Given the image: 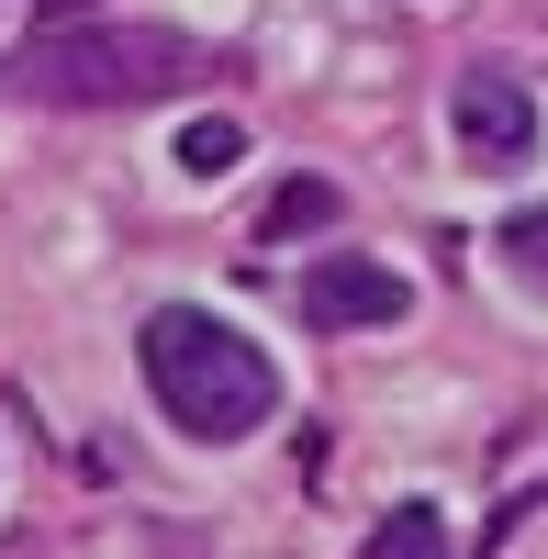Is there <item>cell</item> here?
Wrapping results in <instances>:
<instances>
[{
    "mask_svg": "<svg viewBox=\"0 0 548 559\" xmlns=\"http://www.w3.org/2000/svg\"><path fill=\"white\" fill-rule=\"evenodd\" d=\"M134 369H146V403L179 437H202V448H236V437H258L269 414H281L269 347H247L236 324L202 313V302H157L146 336H134Z\"/></svg>",
    "mask_w": 548,
    "mask_h": 559,
    "instance_id": "cell-1",
    "label": "cell"
},
{
    "mask_svg": "<svg viewBox=\"0 0 548 559\" xmlns=\"http://www.w3.org/2000/svg\"><path fill=\"white\" fill-rule=\"evenodd\" d=\"M191 68H202V45L168 34V23H79L57 45H34L23 90L34 102H157V90H179Z\"/></svg>",
    "mask_w": 548,
    "mask_h": 559,
    "instance_id": "cell-2",
    "label": "cell"
},
{
    "mask_svg": "<svg viewBox=\"0 0 548 559\" xmlns=\"http://www.w3.org/2000/svg\"><path fill=\"white\" fill-rule=\"evenodd\" d=\"M448 123H460L470 168H526L537 157V90L504 79V68H470L460 90H448Z\"/></svg>",
    "mask_w": 548,
    "mask_h": 559,
    "instance_id": "cell-3",
    "label": "cell"
},
{
    "mask_svg": "<svg viewBox=\"0 0 548 559\" xmlns=\"http://www.w3.org/2000/svg\"><path fill=\"white\" fill-rule=\"evenodd\" d=\"M302 313L347 336V324H403V313H415V292H403L381 258H313V269H302Z\"/></svg>",
    "mask_w": 548,
    "mask_h": 559,
    "instance_id": "cell-4",
    "label": "cell"
},
{
    "mask_svg": "<svg viewBox=\"0 0 548 559\" xmlns=\"http://www.w3.org/2000/svg\"><path fill=\"white\" fill-rule=\"evenodd\" d=\"M236 157H247V123L236 112H191V123H179V168H191V179H224Z\"/></svg>",
    "mask_w": 548,
    "mask_h": 559,
    "instance_id": "cell-5",
    "label": "cell"
},
{
    "mask_svg": "<svg viewBox=\"0 0 548 559\" xmlns=\"http://www.w3.org/2000/svg\"><path fill=\"white\" fill-rule=\"evenodd\" d=\"M448 548V515L437 503H392V515L370 526V559H437Z\"/></svg>",
    "mask_w": 548,
    "mask_h": 559,
    "instance_id": "cell-6",
    "label": "cell"
},
{
    "mask_svg": "<svg viewBox=\"0 0 548 559\" xmlns=\"http://www.w3.org/2000/svg\"><path fill=\"white\" fill-rule=\"evenodd\" d=\"M313 224H336V179H291V191L269 202V224H258V247H291V236H313Z\"/></svg>",
    "mask_w": 548,
    "mask_h": 559,
    "instance_id": "cell-7",
    "label": "cell"
},
{
    "mask_svg": "<svg viewBox=\"0 0 548 559\" xmlns=\"http://www.w3.org/2000/svg\"><path fill=\"white\" fill-rule=\"evenodd\" d=\"M492 247H504V269L526 280V292H548V202H537V213H515V224H504Z\"/></svg>",
    "mask_w": 548,
    "mask_h": 559,
    "instance_id": "cell-8",
    "label": "cell"
}]
</instances>
